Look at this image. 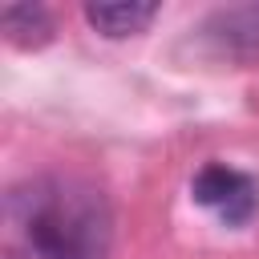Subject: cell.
Here are the masks:
<instances>
[{
  "label": "cell",
  "instance_id": "obj_1",
  "mask_svg": "<svg viewBox=\"0 0 259 259\" xmlns=\"http://www.w3.org/2000/svg\"><path fill=\"white\" fill-rule=\"evenodd\" d=\"M8 214L32 259H105L113 219L105 194L81 178H32L12 190Z\"/></svg>",
  "mask_w": 259,
  "mask_h": 259
},
{
  "label": "cell",
  "instance_id": "obj_2",
  "mask_svg": "<svg viewBox=\"0 0 259 259\" xmlns=\"http://www.w3.org/2000/svg\"><path fill=\"white\" fill-rule=\"evenodd\" d=\"M190 194H194V202L214 210L227 227H243L259 210V182L235 166H223V162H206L194 174Z\"/></svg>",
  "mask_w": 259,
  "mask_h": 259
},
{
  "label": "cell",
  "instance_id": "obj_3",
  "mask_svg": "<svg viewBox=\"0 0 259 259\" xmlns=\"http://www.w3.org/2000/svg\"><path fill=\"white\" fill-rule=\"evenodd\" d=\"M158 16V4H146V0H97V4H85V20L101 32V36H134V32H146V24Z\"/></svg>",
  "mask_w": 259,
  "mask_h": 259
},
{
  "label": "cell",
  "instance_id": "obj_4",
  "mask_svg": "<svg viewBox=\"0 0 259 259\" xmlns=\"http://www.w3.org/2000/svg\"><path fill=\"white\" fill-rule=\"evenodd\" d=\"M206 36L227 53H259V4L214 12L206 20Z\"/></svg>",
  "mask_w": 259,
  "mask_h": 259
},
{
  "label": "cell",
  "instance_id": "obj_5",
  "mask_svg": "<svg viewBox=\"0 0 259 259\" xmlns=\"http://www.w3.org/2000/svg\"><path fill=\"white\" fill-rule=\"evenodd\" d=\"M0 28L16 49H40V45L53 40V16L40 4H4Z\"/></svg>",
  "mask_w": 259,
  "mask_h": 259
}]
</instances>
